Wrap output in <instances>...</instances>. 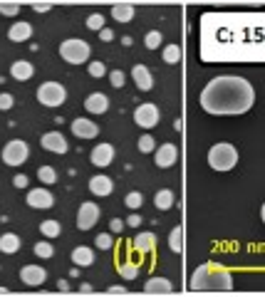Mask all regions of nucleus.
I'll return each mask as SVG.
<instances>
[{
	"instance_id": "obj_17",
	"label": "nucleus",
	"mask_w": 265,
	"mask_h": 297,
	"mask_svg": "<svg viewBox=\"0 0 265 297\" xmlns=\"http://www.w3.org/2000/svg\"><path fill=\"white\" fill-rule=\"evenodd\" d=\"M84 109L90 111V114H104V111L109 109V97L102 92H92L84 99Z\"/></svg>"
},
{
	"instance_id": "obj_18",
	"label": "nucleus",
	"mask_w": 265,
	"mask_h": 297,
	"mask_svg": "<svg viewBox=\"0 0 265 297\" xmlns=\"http://www.w3.org/2000/svg\"><path fill=\"white\" fill-rule=\"evenodd\" d=\"M90 191L99 196V198H104V196H109L114 191V181L109 176H104V173H99V176H92L90 179Z\"/></svg>"
},
{
	"instance_id": "obj_36",
	"label": "nucleus",
	"mask_w": 265,
	"mask_h": 297,
	"mask_svg": "<svg viewBox=\"0 0 265 297\" xmlns=\"http://www.w3.org/2000/svg\"><path fill=\"white\" fill-rule=\"evenodd\" d=\"M87 27L95 30V33H99V30L104 27V15H102V13H92V15L87 18Z\"/></svg>"
},
{
	"instance_id": "obj_49",
	"label": "nucleus",
	"mask_w": 265,
	"mask_h": 297,
	"mask_svg": "<svg viewBox=\"0 0 265 297\" xmlns=\"http://www.w3.org/2000/svg\"><path fill=\"white\" fill-rule=\"evenodd\" d=\"M79 290H82V292H84V295H90V292H92V285H87V282H84V285H82V287H79Z\"/></svg>"
},
{
	"instance_id": "obj_9",
	"label": "nucleus",
	"mask_w": 265,
	"mask_h": 297,
	"mask_svg": "<svg viewBox=\"0 0 265 297\" xmlns=\"http://www.w3.org/2000/svg\"><path fill=\"white\" fill-rule=\"evenodd\" d=\"M99 216H102V211H99V205L92 203V201H87V203L79 205V213H77V228L79 230H90V228H95L97 221H99Z\"/></svg>"
},
{
	"instance_id": "obj_37",
	"label": "nucleus",
	"mask_w": 265,
	"mask_h": 297,
	"mask_svg": "<svg viewBox=\"0 0 265 297\" xmlns=\"http://www.w3.org/2000/svg\"><path fill=\"white\" fill-rule=\"evenodd\" d=\"M95 245L99 250H109V248H112V235H109V233H99L95 238Z\"/></svg>"
},
{
	"instance_id": "obj_12",
	"label": "nucleus",
	"mask_w": 265,
	"mask_h": 297,
	"mask_svg": "<svg viewBox=\"0 0 265 297\" xmlns=\"http://www.w3.org/2000/svg\"><path fill=\"white\" fill-rule=\"evenodd\" d=\"M45 280H47V270L40 268V265H25L20 270V282L27 285V287H40Z\"/></svg>"
},
{
	"instance_id": "obj_6",
	"label": "nucleus",
	"mask_w": 265,
	"mask_h": 297,
	"mask_svg": "<svg viewBox=\"0 0 265 297\" xmlns=\"http://www.w3.org/2000/svg\"><path fill=\"white\" fill-rule=\"evenodd\" d=\"M65 99H67V90H65L60 82H45V84L38 87V102L42 107L55 109V107H62V104H65Z\"/></svg>"
},
{
	"instance_id": "obj_42",
	"label": "nucleus",
	"mask_w": 265,
	"mask_h": 297,
	"mask_svg": "<svg viewBox=\"0 0 265 297\" xmlns=\"http://www.w3.org/2000/svg\"><path fill=\"white\" fill-rule=\"evenodd\" d=\"M13 186H15V188H27V176H25V173H18V176L13 179Z\"/></svg>"
},
{
	"instance_id": "obj_7",
	"label": "nucleus",
	"mask_w": 265,
	"mask_h": 297,
	"mask_svg": "<svg viewBox=\"0 0 265 297\" xmlns=\"http://www.w3.org/2000/svg\"><path fill=\"white\" fill-rule=\"evenodd\" d=\"M27 156H30V148H27V144L22 139H13L3 148V161L8 166H22L27 161Z\"/></svg>"
},
{
	"instance_id": "obj_1",
	"label": "nucleus",
	"mask_w": 265,
	"mask_h": 297,
	"mask_svg": "<svg viewBox=\"0 0 265 297\" xmlns=\"http://www.w3.org/2000/svg\"><path fill=\"white\" fill-rule=\"evenodd\" d=\"M201 60L203 62H260L263 15L255 13H206L201 18Z\"/></svg>"
},
{
	"instance_id": "obj_27",
	"label": "nucleus",
	"mask_w": 265,
	"mask_h": 297,
	"mask_svg": "<svg viewBox=\"0 0 265 297\" xmlns=\"http://www.w3.org/2000/svg\"><path fill=\"white\" fill-rule=\"evenodd\" d=\"M169 248H171V253H181V250H184V228H181V225H173V228H171Z\"/></svg>"
},
{
	"instance_id": "obj_28",
	"label": "nucleus",
	"mask_w": 265,
	"mask_h": 297,
	"mask_svg": "<svg viewBox=\"0 0 265 297\" xmlns=\"http://www.w3.org/2000/svg\"><path fill=\"white\" fill-rule=\"evenodd\" d=\"M40 233L47 235V238H57L62 233V225H60V221H42L40 223Z\"/></svg>"
},
{
	"instance_id": "obj_10",
	"label": "nucleus",
	"mask_w": 265,
	"mask_h": 297,
	"mask_svg": "<svg viewBox=\"0 0 265 297\" xmlns=\"http://www.w3.org/2000/svg\"><path fill=\"white\" fill-rule=\"evenodd\" d=\"M25 201H27L30 208H35V211H47V208H52V203H55V196L47 188H30Z\"/></svg>"
},
{
	"instance_id": "obj_33",
	"label": "nucleus",
	"mask_w": 265,
	"mask_h": 297,
	"mask_svg": "<svg viewBox=\"0 0 265 297\" xmlns=\"http://www.w3.org/2000/svg\"><path fill=\"white\" fill-rule=\"evenodd\" d=\"M161 42H164V35H161L159 30H152V33H146V37H144V45H146L149 50H159Z\"/></svg>"
},
{
	"instance_id": "obj_44",
	"label": "nucleus",
	"mask_w": 265,
	"mask_h": 297,
	"mask_svg": "<svg viewBox=\"0 0 265 297\" xmlns=\"http://www.w3.org/2000/svg\"><path fill=\"white\" fill-rule=\"evenodd\" d=\"M124 225H132V228H139V225H141V216H139V213L134 211L132 216H129V221L124 223Z\"/></svg>"
},
{
	"instance_id": "obj_15",
	"label": "nucleus",
	"mask_w": 265,
	"mask_h": 297,
	"mask_svg": "<svg viewBox=\"0 0 265 297\" xmlns=\"http://www.w3.org/2000/svg\"><path fill=\"white\" fill-rule=\"evenodd\" d=\"M132 79H134V84H136V90H141V92H149L154 87V74L149 72V67H144V65H134Z\"/></svg>"
},
{
	"instance_id": "obj_25",
	"label": "nucleus",
	"mask_w": 265,
	"mask_h": 297,
	"mask_svg": "<svg viewBox=\"0 0 265 297\" xmlns=\"http://www.w3.org/2000/svg\"><path fill=\"white\" fill-rule=\"evenodd\" d=\"M22 241H20V235L15 233H3L0 235V253H5V255H13V253H18Z\"/></svg>"
},
{
	"instance_id": "obj_11",
	"label": "nucleus",
	"mask_w": 265,
	"mask_h": 297,
	"mask_svg": "<svg viewBox=\"0 0 265 297\" xmlns=\"http://www.w3.org/2000/svg\"><path fill=\"white\" fill-rule=\"evenodd\" d=\"M179 159V146L176 144H161L159 148H154V164L159 168H171Z\"/></svg>"
},
{
	"instance_id": "obj_45",
	"label": "nucleus",
	"mask_w": 265,
	"mask_h": 297,
	"mask_svg": "<svg viewBox=\"0 0 265 297\" xmlns=\"http://www.w3.org/2000/svg\"><path fill=\"white\" fill-rule=\"evenodd\" d=\"M109 228H112V233H122V230H124V221H119V218H112Z\"/></svg>"
},
{
	"instance_id": "obj_29",
	"label": "nucleus",
	"mask_w": 265,
	"mask_h": 297,
	"mask_svg": "<svg viewBox=\"0 0 265 297\" xmlns=\"http://www.w3.org/2000/svg\"><path fill=\"white\" fill-rule=\"evenodd\" d=\"M116 270H119V275H122L124 280H134V278H139V265H136V262H132V260L122 262V265H119Z\"/></svg>"
},
{
	"instance_id": "obj_39",
	"label": "nucleus",
	"mask_w": 265,
	"mask_h": 297,
	"mask_svg": "<svg viewBox=\"0 0 265 297\" xmlns=\"http://www.w3.org/2000/svg\"><path fill=\"white\" fill-rule=\"evenodd\" d=\"M90 74L92 77H104V72H107V67H104V62H99V60H95V62H90Z\"/></svg>"
},
{
	"instance_id": "obj_2",
	"label": "nucleus",
	"mask_w": 265,
	"mask_h": 297,
	"mask_svg": "<svg viewBox=\"0 0 265 297\" xmlns=\"http://www.w3.org/2000/svg\"><path fill=\"white\" fill-rule=\"evenodd\" d=\"M198 104L213 116L246 114L255 104V90L246 77H233V74L213 77L198 94Z\"/></svg>"
},
{
	"instance_id": "obj_38",
	"label": "nucleus",
	"mask_w": 265,
	"mask_h": 297,
	"mask_svg": "<svg viewBox=\"0 0 265 297\" xmlns=\"http://www.w3.org/2000/svg\"><path fill=\"white\" fill-rule=\"evenodd\" d=\"M20 3H0V15H18Z\"/></svg>"
},
{
	"instance_id": "obj_3",
	"label": "nucleus",
	"mask_w": 265,
	"mask_h": 297,
	"mask_svg": "<svg viewBox=\"0 0 265 297\" xmlns=\"http://www.w3.org/2000/svg\"><path fill=\"white\" fill-rule=\"evenodd\" d=\"M191 290L201 292H216V290H233V275L223 265L206 262L191 275Z\"/></svg>"
},
{
	"instance_id": "obj_26",
	"label": "nucleus",
	"mask_w": 265,
	"mask_h": 297,
	"mask_svg": "<svg viewBox=\"0 0 265 297\" xmlns=\"http://www.w3.org/2000/svg\"><path fill=\"white\" fill-rule=\"evenodd\" d=\"M173 201H176V196H173V191H169V188H161V191L154 196V205H156L159 211L173 208Z\"/></svg>"
},
{
	"instance_id": "obj_4",
	"label": "nucleus",
	"mask_w": 265,
	"mask_h": 297,
	"mask_svg": "<svg viewBox=\"0 0 265 297\" xmlns=\"http://www.w3.org/2000/svg\"><path fill=\"white\" fill-rule=\"evenodd\" d=\"M235 164H238V148L233 144L221 141L209 148V166L213 171H230Z\"/></svg>"
},
{
	"instance_id": "obj_20",
	"label": "nucleus",
	"mask_w": 265,
	"mask_h": 297,
	"mask_svg": "<svg viewBox=\"0 0 265 297\" xmlns=\"http://www.w3.org/2000/svg\"><path fill=\"white\" fill-rule=\"evenodd\" d=\"M33 74H35V67H33V62H27V60H18V62L10 65V77L18 79V82H27Z\"/></svg>"
},
{
	"instance_id": "obj_16",
	"label": "nucleus",
	"mask_w": 265,
	"mask_h": 297,
	"mask_svg": "<svg viewBox=\"0 0 265 297\" xmlns=\"http://www.w3.org/2000/svg\"><path fill=\"white\" fill-rule=\"evenodd\" d=\"M42 148H47V151H52V154H67V139L60 134V131H47L45 136H42Z\"/></svg>"
},
{
	"instance_id": "obj_46",
	"label": "nucleus",
	"mask_w": 265,
	"mask_h": 297,
	"mask_svg": "<svg viewBox=\"0 0 265 297\" xmlns=\"http://www.w3.org/2000/svg\"><path fill=\"white\" fill-rule=\"evenodd\" d=\"M50 8H52L50 3H33V10H35V13H47Z\"/></svg>"
},
{
	"instance_id": "obj_19",
	"label": "nucleus",
	"mask_w": 265,
	"mask_h": 297,
	"mask_svg": "<svg viewBox=\"0 0 265 297\" xmlns=\"http://www.w3.org/2000/svg\"><path fill=\"white\" fill-rule=\"evenodd\" d=\"M144 292L146 295H169L173 292V285L166 278H149L144 282Z\"/></svg>"
},
{
	"instance_id": "obj_23",
	"label": "nucleus",
	"mask_w": 265,
	"mask_h": 297,
	"mask_svg": "<svg viewBox=\"0 0 265 297\" xmlns=\"http://www.w3.org/2000/svg\"><path fill=\"white\" fill-rule=\"evenodd\" d=\"M134 248H136L139 253H154V248H156V235H154L152 230L136 233V238H134Z\"/></svg>"
},
{
	"instance_id": "obj_43",
	"label": "nucleus",
	"mask_w": 265,
	"mask_h": 297,
	"mask_svg": "<svg viewBox=\"0 0 265 297\" xmlns=\"http://www.w3.org/2000/svg\"><path fill=\"white\" fill-rule=\"evenodd\" d=\"M99 40H102V42H112L114 33L109 30V27H102V30H99Z\"/></svg>"
},
{
	"instance_id": "obj_41",
	"label": "nucleus",
	"mask_w": 265,
	"mask_h": 297,
	"mask_svg": "<svg viewBox=\"0 0 265 297\" xmlns=\"http://www.w3.org/2000/svg\"><path fill=\"white\" fill-rule=\"evenodd\" d=\"M109 79H112L114 87H124V82H127V77H124V72H122V70H114V72L109 74Z\"/></svg>"
},
{
	"instance_id": "obj_31",
	"label": "nucleus",
	"mask_w": 265,
	"mask_h": 297,
	"mask_svg": "<svg viewBox=\"0 0 265 297\" xmlns=\"http://www.w3.org/2000/svg\"><path fill=\"white\" fill-rule=\"evenodd\" d=\"M33 250H35V255H38V258H42V260H47V258H52V255H55V248H52L47 241L35 243V248H33Z\"/></svg>"
},
{
	"instance_id": "obj_47",
	"label": "nucleus",
	"mask_w": 265,
	"mask_h": 297,
	"mask_svg": "<svg viewBox=\"0 0 265 297\" xmlns=\"http://www.w3.org/2000/svg\"><path fill=\"white\" fill-rule=\"evenodd\" d=\"M107 292H109V295H124V287H119V285H114V287H109Z\"/></svg>"
},
{
	"instance_id": "obj_21",
	"label": "nucleus",
	"mask_w": 265,
	"mask_h": 297,
	"mask_svg": "<svg viewBox=\"0 0 265 297\" xmlns=\"http://www.w3.org/2000/svg\"><path fill=\"white\" fill-rule=\"evenodd\" d=\"M8 37H10L13 42H27V40L33 37V25L25 22V20H20V22H15V25L8 30Z\"/></svg>"
},
{
	"instance_id": "obj_24",
	"label": "nucleus",
	"mask_w": 265,
	"mask_h": 297,
	"mask_svg": "<svg viewBox=\"0 0 265 297\" xmlns=\"http://www.w3.org/2000/svg\"><path fill=\"white\" fill-rule=\"evenodd\" d=\"M134 15H136V8L129 5V3H116L112 8V18L116 22H132Z\"/></svg>"
},
{
	"instance_id": "obj_30",
	"label": "nucleus",
	"mask_w": 265,
	"mask_h": 297,
	"mask_svg": "<svg viewBox=\"0 0 265 297\" xmlns=\"http://www.w3.org/2000/svg\"><path fill=\"white\" fill-rule=\"evenodd\" d=\"M161 55H164V62L176 65V62H181V55H184V52H181V47H179V45H166Z\"/></svg>"
},
{
	"instance_id": "obj_8",
	"label": "nucleus",
	"mask_w": 265,
	"mask_h": 297,
	"mask_svg": "<svg viewBox=\"0 0 265 297\" xmlns=\"http://www.w3.org/2000/svg\"><path fill=\"white\" fill-rule=\"evenodd\" d=\"M134 122H136L141 129H154V127L161 122V111H159V107L152 104V102L139 104V107L134 109Z\"/></svg>"
},
{
	"instance_id": "obj_32",
	"label": "nucleus",
	"mask_w": 265,
	"mask_h": 297,
	"mask_svg": "<svg viewBox=\"0 0 265 297\" xmlns=\"http://www.w3.org/2000/svg\"><path fill=\"white\" fill-rule=\"evenodd\" d=\"M38 179L42 181V184L50 186V184H55L57 181V171L52 166H40L38 168Z\"/></svg>"
},
{
	"instance_id": "obj_14",
	"label": "nucleus",
	"mask_w": 265,
	"mask_h": 297,
	"mask_svg": "<svg viewBox=\"0 0 265 297\" xmlns=\"http://www.w3.org/2000/svg\"><path fill=\"white\" fill-rule=\"evenodd\" d=\"M72 134L79 136V139H95V136H99V127H97L92 119L79 116V119L72 122Z\"/></svg>"
},
{
	"instance_id": "obj_22",
	"label": "nucleus",
	"mask_w": 265,
	"mask_h": 297,
	"mask_svg": "<svg viewBox=\"0 0 265 297\" xmlns=\"http://www.w3.org/2000/svg\"><path fill=\"white\" fill-rule=\"evenodd\" d=\"M72 262H75L77 268H90L95 262V250L87 248V245H77L75 250H72Z\"/></svg>"
},
{
	"instance_id": "obj_5",
	"label": "nucleus",
	"mask_w": 265,
	"mask_h": 297,
	"mask_svg": "<svg viewBox=\"0 0 265 297\" xmlns=\"http://www.w3.org/2000/svg\"><path fill=\"white\" fill-rule=\"evenodd\" d=\"M90 55H92L90 45L79 37H70L60 45V57L70 65H84V62H90Z\"/></svg>"
},
{
	"instance_id": "obj_13",
	"label": "nucleus",
	"mask_w": 265,
	"mask_h": 297,
	"mask_svg": "<svg viewBox=\"0 0 265 297\" xmlns=\"http://www.w3.org/2000/svg\"><path fill=\"white\" fill-rule=\"evenodd\" d=\"M90 161H92L97 168L109 166L114 161V146L112 144H97V146L92 148V154H90Z\"/></svg>"
},
{
	"instance_id": "obj_48",
	"label": "nucleus",
	"mask_w": 265,
	"mask_h": 297,
	"mask_svg": "<svg viewBox=\"0 0 265 297\" xmlns=\"http://www.w3.org/2000/svg\"><path fill=\"white\" fill-rule=\"evenodd\" d=\"M57 287H60L62 292H65V290H70V285H67V280H60V282H57Z\"/></svg>"
},
{
	"instance_id": "obj_40",
	"label": "nucleus",
	"mask_w": 265,
	"mask_h": 297,
	"mask_svg": "<svg viewBox=\"0 0 265 297\" xmlns=\"http://www.w3.org/2000/svg\"><path fill=\"white\" fill-rule=\"evenodd\" d=\"M13 104H15V99H13V94H8V92H3V94H0V111L13 109Z\"/></svg>"
},
{
	"instance_id": "obj_35",
	"label": "nucleus",
	"mask_w": 265,
	"mask_h": 297,
	"mask_svg": "<svg viewBox=\"0 0 265 297\" xmlns=\"http://www.w3.org/2000/svg\"><path fill=\"white\" fill-rule=\"evenodd\" d=\"M154 148H156V141H154L152 134H144V136H139V151H141V154H152Z\"/></svg>"
},
{
	"instance_id": "obj_34",
	"label": "nucleus",
	"mask_w": 265,
	"mask_h": 297,
	"mask_svg": "<svg viewBox=\"0 0 265 297\" xmlns=\"http://www.w3.org/2000/svg\"><path fill=\"white\" fill-rule=\"evenodd\" d=\"M141 205H144V196H141L139 191L127 193V208H129V211H139Z\"/></svg>"
}]
</instances>
